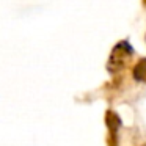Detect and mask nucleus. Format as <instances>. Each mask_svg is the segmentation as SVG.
I'll list each match as a JSON object with an SVG mask.
<instances>
[{"instance_id": "obj_1", "label": "nucleus", "mask_w": 146, "mask_h": 146, "mask_svg": "<svg viewBox=\"0 0 146 146\" xmlns=\"http://www.w3.org/2000/svg\"><path fill=\"white\" fill-rule=\"evenodd\" d=\"M135 77H137V79H140V80H146V60H143L141 63L137 66Z\"/></svg>"}]
</instances>
